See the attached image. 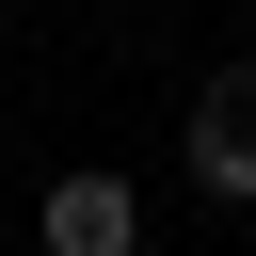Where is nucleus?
<instances>
[{"label": "nucleus", "mask_w": 256, "mask_h": 256, "mask_svg": "<svg viewBox=\"0 0 256 256\" xmlns=\"http://www.w3.org/2000/svg\"><path fill=\"white\" fill-rule=\"evenodd\" d=\"M192 192H224V208H256V64H224L208 96H192Z\"/></svg>", "instance_id": "1"}, {"label": "nucleus", "mask_w": 256, "mask_h": 256, "mask_svg": "<svg viewBox=\"0 0 256 256\" xmlns=\"http://www.w3.org/2000/svg\"><path fill=\"white\" fill-rule=\"evenodd\" d=\"M32 240H48V256H144V192H128V176H48Z\"/></svg>", "instance_id": "2"}]
</instances>
